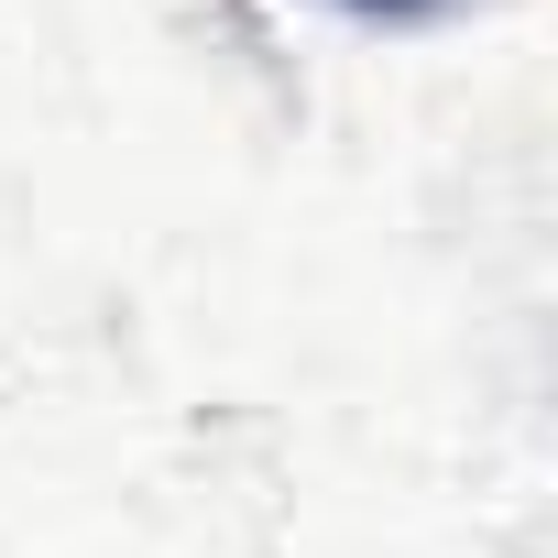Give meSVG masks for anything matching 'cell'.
Here are the masks:
<instances>
[{
  "mask_svg": "<svg viewBox=\"0 0 558 558\" xmlns=\"http://www.w3.org/2000/svg\"><path fill=\"white\" fill-rule=\"evenodd\" d=\"M351 12H427V0H351Z\"/></svg>",
  "mask_w": 558,
  "mask_h": 558,
  "instance_id": "1",
  "label": "cell"
}]
</instances>
